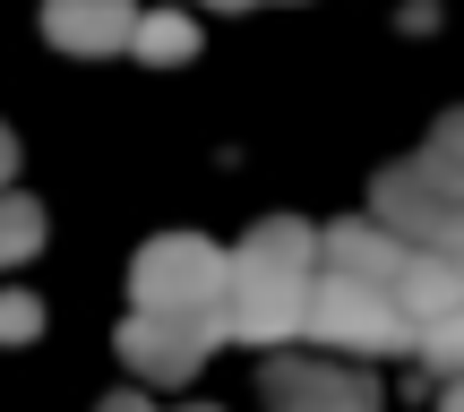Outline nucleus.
Listing matches in <instances>:
<instances>
[{
    "label": "nucleus",
    "instance_id": "nucleus-1",
    "mask_svg": "<svg viewBox=\"0 0 464 412\" xmlns=\"http://www.w3.org/2000/svg\"><path fill=\"white\" fill-rule=\"evenodd\" d=\"M318 275V232L301 215H258L241 232V249L224 258V335L232 344H293L301 335V301Z\"/></svg>",
    "mask_w": 464,
    "mask_h": 412
},
{
    "label": "nucleus",
    "instance_id": "nucleus-2",
    "mask_svg": "<svg viewBox=\"0 0 464 412\" xmlns=\"http://www.w3.org/2000/svg\"><path fill=\"white\" fill-rule=\"evenodd\" d=\"M130 310L155 318H189L224 344V249L198 241V232H155L130 258Z\"/></svg>",
    "mask_w": 464,
    "mask_h": 412
},
{
    "label": "nucleus",
    "instance_id": "nucleus-3",
    "mask_svg": "<svg viewBox=\"0 0 464 412\" xmlns=\"http://www.w3.org/2000/svg\"><path fill=\"white\" fill-rule=\"evenodd\" d=\"M301 335L327 344V352H362V361L413 352V327H404V310H396V283H353V275H327V266L310 275Z\"/></svg>",
    "mask_w": 464,
    "mask_h": 412
},
{
    "label": "nucleus",
    "instance_id": "nucleus-4",
    "mask_svg": "<svg viewBox=\"0 0 464 412\" xmlns=\"http://www.w3.org/2000/svg\"><path fill=\"white\" fill-rule=\"evenodd\" d=\"M258 396L276 404V412H387V396H379V378H370V369L310 361V352H266Z\"/></svg>",
    "mask_w": 464,
    "mask_h": 412
},
{
    "label": "nucleus",
    "instance_id": "nucleus-5",
    "mask_svg": "<svg viewBox=\"0 0 464 412\" xmlns=\"http://www.w3.org/2000/svg\"><path fill=\"white\" fill-rule=\"evenodd\" d=\"M456 206H464V198L439 181L430 164H421V155H413V164H387L379 181H370V224H387L404 249H430L439 232L456 224Z\"/></svg>",
    "mask_w": 464,
    "mask_h": 412
},
{
    "label": "nucleus",
    "instance_id": "nucleus-6",
    "mask_svg": "<svg viewBox=\"0 0 464 412\" xmlns=\"http://www.w3.org/2000/svg\"><path fill=\"white\" fill-rule=\"evenodd\" d=\"M112 352L130 361V378H147V387H189L207 369V352H216V335L189 327V318L130 310V318H121V335H112Z\"/></svg>",
    "mask_w": 464,
    "mask_h": 412
},
{
    "label": "nucleus",
    "instance_id": "nucleus-7",
    "mask_svg": "<svg viewBox=\"0 0 464 412\" xmlns=\"http://www.w3.org/2000/svg\"><path fill=\"white\" fill-rule=\"evenodd\" d=\"M138 9L130 0H44V43L69 61H103V52H130Z\"/></svg>",
    "mask_w": 464,
    "mask_h": 412
},
{
    "label": "nucleus",
    "instance_id": "nucleus-8",
    "mask_svg": "<svg viewBox=\"0 0 464 412\" xmlns=\"http://www.w3.org/2000/svg\"><path fill=\"white\" fill-rule=\"evenodd\" d=\"M404 258H413V249L387 224H370V215H335V224L318 232V266H327V275H353V283H396Z\"/></svg>",
    "mask_w": 464,
    "mask_h": 412
},
{
    "label": "nucleus",
    "instance_id": "nucleus-9",
    "mask_svg": "<svg viewBox=\"0 0 464 412\" xmlns=\"http://www.w3.org/2000/svg\"><path fill=\"white\" fill-rule=\"evenodd\" d=\"M130 52H138L147 69H181V61H198V17H189V9H138Z\"/></svg>",
    "mask_w": 464,
    "mask_h": 412
},
{
    "label": "nucleus",
    "instance_id": "nucleus-10",
    "mask_svg": "<svg viewBox=\"0 0 464 412\" xmlns=\"http://www.w3.org/2000/svg\"><path fill=\"white\" fill-rule=\"evenodd\" d=\"M44 206L26 198V189H0V266H17V258H34L44 249Z\"/></svg>",
    "mask_w": 464,
    "mask_h": 412
},
{
    "label": "nucleus",
    "instance_id": "nucleus-11",
    "mask_svg": "<svg viewBox=\"0 0 464 412\" xmlns=\"http://www.w3.org/2000/svg\"><path fill=\"white\" fill-rule=\"evenodd\" d=\"M413 361L430 369V378H464V310L430 318V327H413Z\"/></svg>",
    "mask_w": 464,
    "mask_h": 412
},
{
    "label": "nucleus",
    "instance_id": "nucleus-12",
    "mask_svg": "<svg viewBox=\"0 0 464 412\" xmlns=\"http://www.w3.org/2000/svg\"><path fill=\"white\" fill-rule=\"evenodd\" d=\"M421 164H430L439 181H448L456 198H464V103H456V112H439V120H430V138H421Z\"/></svg>",
    "mask_w": 464,
    "mask_h": 412
},
{
    "label": "nucleus",
    "instance_id": "nucleus-13",
    "mask_svg": "<svg viewBox=\"0 0 464 412\" xmlns=\"http://www.w3.org/2000/svg\"><path fill=\"white\" fill-rule=\"evenodd\" d=\"M34 335H44V301L9 283V292H0V344H34Z\"/></svg>",
    "mask_w": 464,
    "mask_h": 412
},
{
    "label": "nucleus",
    "instance_id": "nucleus-14",
    "mask_svg": "<svg viewBox=\"0 0 464 412\" xmlns=\"http://www.w3.org/2000/svg\"><path fill=\"white\" fill-rule=\"evenodd\" d=\"M430 258H439V266H456V283H464V206H456V224L430 241Z\"/></svg>",
    "mask_w": 464,
    "mask_h": 412
},
{
    "label": "nucleus",
    "instance_id": "nucleus-15",
    "mask_svg": "<svg viewBox=\"0 0 464 412\" xmlns=\"http://www.w3.org/2000/svg\"><path fill=\"white\" fill-rule=\"evenodd\" d=\"M9 181H17V129L0 120V189H9Z\"/></svg>",
    "mask_w": 464,
    "mask_h": 412
},
{
    "label": "nucleus",
    "instance_id": "nucleus-16",
    "mask_svg": "<svg viewBox=\"0 0 464 412\" xmlns=\"http://www.w3.org/2000/svg\"><path fill=\"white\" fill-rule=\"evenodd\" d=\"M95 412H155V404H147V396H138V387H121V396H103Z\"/></svg>",
    "mask_w": 464,
    "mask_h": 412
},
{
    "label": "nucleus",
    "instance_id": "nucleus-17",
    "mask_svg": "<svg viewBox=\"0 0 464 412\" xmlns=\"http://www.w3.org/2000/svg\"><path fill=\"white\" fill-rule=\"evenodd\" d=\"M439 412H464V378H439Z\"/></svg>",
    "mask_w": 464,
    "mask_h": 412
},
{
    "label": "nucleus",
    "instance_id": "nucleus-18",
    "mask_svg": "<svg viewBox=\"0 0 464 412\" xmlns=\"http://www.w3.org/2000/svg\"><path fill=\"white\" fill-rule=\"evenodd\" d=\"M207 9H249V0H207Z\"/></svg>",
    "mask_w": 464,
    "mask_h": 412
},
{
    "label": "nucleus",
    "instance_id": "nucleus-19",
    "mask_svg": "<svg viewBox=\"0 0 464 412\" xmlns=\"http://www.w3.org/2000/svg\"><path fill=\"white\" fill-rule=\"evenodd\" d=\"M189 412H216V404H189Z\"/></svg>",
    "mask_w": 464,
    "mask_h": 412
}]
</instances>
